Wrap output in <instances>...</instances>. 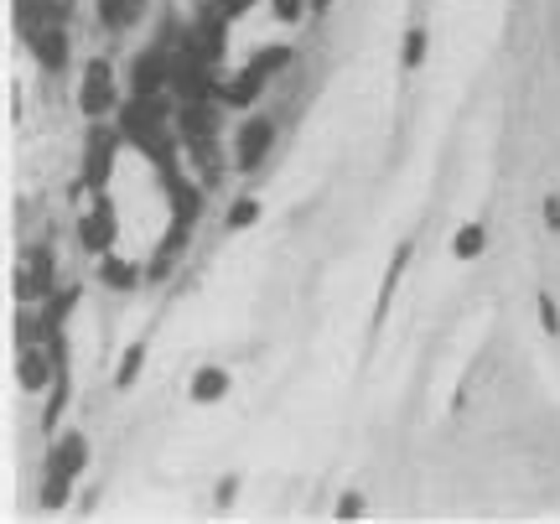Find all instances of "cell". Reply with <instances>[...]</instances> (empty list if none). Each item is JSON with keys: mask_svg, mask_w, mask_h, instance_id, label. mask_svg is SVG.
Masks as SVG:
<instances>
[{"mask_svg": "<svg viewBox=\"0 0 560 524\" xmlns=\"http://www.w3.org/2000/svg\"><path fill=\"white\" fill-rule=\"evenodd\" d=\"M166 79H172V63H166L161 52H141V58H135V68H130V83H135V94H156Z\"/></svg>", "mask_w": 560, "mask_h": 524, "instance_id": "9", "label": "cell"}, {"mask_svg": "<svg viewBox=\"0 0 560 524\" xmlns=\"http://www.w3.org/2000/svg\"><path fill=\"white\" fill-rule=\"evenodd\" d=\"M176 125H182V135H187V141H208L213 130H218V110H213L208 99H182Z\"/></svg>", "mask_w": 560, "mask_h": 524, "instance_id": "6", "label": "cell"}, {"mask_svg": "<svg viewBox=\"0 0 560 524\" xmlns=\"http://www.w3.org/2000/svg\"><path fill=\"white\" fill-rule=\"evenodd\" d=\"M79 104H83V114H89V120H104V110L114 104V73H110V63H104V58L83 68Z\"/></svg>", "mask_w": 560, "mask_h": 524, "instance_id": "2", "label": "cell"}, {"mask_svg": "<svg viewBox=\"0 0 560 524\" xmlns=\"http://www.w3.org/2000/svg\"><path fill=\"white\" fill-rule=\"evenodd\" d=\"M26 48L37 52V63H42V68H52V73H58V68L68 63V32H63V21L26 32Z\"/></svg>", "mask_w": 560, "mask_h": 524, "instance_id": "5", "label": "cell"}, {"mask_svg": "<svg viewBox=\"0 0 560 524\" xmlns=\"http://www.w3.org/2000/svg\"><path fill=\"white\" fill-rule=\"evenodd\" d=\"M48 353H52V348H48ZM48 353L37 348V343H26V348H21V358H16V374H21V384H26V390H42V384H48L52 364H58V358H52V364H48Z\"/></svg>", "mask_w": 560, "mask_h": 524, "instance_id": "10", "label": "cell"}, {"mask_svg": "<svg viewBox=\"0 0 560 524\" xmlns=\"http://www.w3.org/2000/svg\"><path fill=\"white\" fill-rule=\"evenodd\" d=\"M312 5H317V11H327V0H312Z\"/></svg>", "mask_w": 560, "mask_h": 524, "instance_id": "25", "label": "cell"}, {"mask_svg": "<svg viewBox=\"0 0 560 524\" xmlns=\"http://www.w3.org/2000/svg\"><path fill=\"white\" fill-rule=\"evenodd\" d=\"M544 223L560 234V192H550V198H544Z\"/></svg>", "mask_w": 560, "mask_h": 524, "instance_id": "22", "label": "cell"}, {"mask_svg": "<svg viewBox=\"0 0 560 524\" xmlns=\"http://www.w3.org/2000/svg\"><path fill=\"white\" fill-rule=\"evenodd\" d=\"M270 5H275V16H280V21H296V16H301V0H270Z\"/></svg>", "mask_w": 560, "mask_h": 524, "instance_id": "23", "label": "cell"}, {"mask_svg": "<svg viewBox=\"0 0 560 524\" xmlns=\"http://www.w3.org/2000/svg\"><path fill=\"white\" fill-rule=\"evenodd\" d=\"M120 135H125L120 125H99V120H94V130H89V151H83V182H89L94 192H104V182H110V172H114Z\"/></svg>", "mask_w": 560, "mask_h": 524, "instance_id": "1", "label": "cell"}, {"mask_svg": "<svg viewBox=\"0 0 560 524\" xmlns=\"http://www.w3.org/2000/svg\"><path fill=\"white\" fill-rule=\"evenodd\" d=\"M540 322H544V333H560V312L550 296H540Z\"/></svg>", "mask_w": 560, "mask_h": 524, "instance_id": "21", "label": "cell"}, {"mask_svg": "<svg viewBox=\"0 0 560 524\" xmlns=\"http://www.w3.org/2000/svg\"><path fill=\"white\" fill-rule=\"evenodd\" d=\"M420 58H426V32L416 27V32L405 37V68H420Z\"/></svg>", "mask_w": 560, "mask_h": 524, "instance_id": "19", "label": "cell"}, {"mask_svg": "<svg viewBox=\"0 0 560 524\" xmlns=\"http://www.w3.org/2000/svg\"><path fill=\"white\" fill-rule=\"evenodd\" d=\"M99 275H104V281H110L114 291H130V286H135V265H130V260H114V254H104Z\"/></svg>", "mask_w": 560, "mask_h": 524, "instance_id": "15", "label": "cell"}, {"mask_svg": "<svg viewBox=\"0 0 560 524\" xmlns=\"http://www.w3.org/2000/svg\"><path fill=\"white\" fill-rule=\"evenodd\" d=\"M83 250H94V254H110V244H114V208L99 198V208L83 219Z\"/></svg>", "mask_w": 560, "mask_h": 524, "instance_id": "8", "label": "cell"}, {"mask_svg": "<svg viewBox=\"0 0 560 524\" xmlns=\"http://www.w3.org/2000/svg\"><path fill=\"white\" fill-rule=\"evenodd\" d=\"M482 244H488L482 223H462V229H457V239H451V254H457V260H472V254H482Z\"/></svg>", "mask_w": 560, "mask_h": 524, "instance_id": "14", "label": "cell"}, {"mask_svg": "<svg viewBox=\"0 0 560 524\" xmlns=\"http://www.w3.org/2000/svg\"><path fill=\"white\" fill-rule=\"evenodd\" d=\"M218 395H228V374H224V369H197V380H193V400L213 405Z\"/></svg>", "mask_w": 560, "mask_h": 524, "instance_id": "13", "label": "cell"}, {"mask_svg": "<svg viewBox=\"0 0 560 524\" xmlns=\"http://www.w3.org/2000/svg\"><path fill=\"white\" fill-rule=\"evenodd\" d=\"M83 462H89V442H83V436H63V446L52 452V467H48V473H58V477H79Z\"/></svg>", "mask_w": 560, "mask_h": 524, "instance_id": "11", "label": "cell"}, {"mask_svg": "<svg viewBox=\"0 0 560 524\" xmlns=\"http://www.w3.org/2000/svg\"><path fill=\"white\" fill-rule=\"evenodd\" d=\"M141 358H145V348L135 343V348L125 353V364H120V390H125V384H135V374H141Z\"/></svg>", "mask_w": 560, "mask_h": 524, "instance_id": "20", "label": "cell"}, {"mask_svg": "<svg viewBox=\"0 0 560 524\" xmlns=\"http://www.w3.org/2000/svg\"><path fill=\"white\" fill-rule=\"evenodd\" d=\"M16 296L21 302H42V296H52V254L48 250L26 254V265H21V275H16Z\"/></svg>", "mask_w": 560, "mask_h": 524, "instance_id": "4", "label": "cell"}, {"mask_svg": "<svg viewBox=\"0 0 560 524\" xmlns=\"http://www.w3.org/2000/svg\"><path fill=\"white\" fill-rule=\"evenodd\" d=\"M265 79H270V73H265L259 63H249L234 83H224V89H218V99H224L228 110H249V104L259 99V89H265Z\"/></svg>", "mask_w": 560, "mask_h": 524, "instance_id": "7", "label": "cell"}, {"mask_svg": "<svg viewBox=\"0 0 560 524\" xmlns=\"http://www.w3.org/2000/svg\"><path fill=\"white\" fill-rule=\"evenodd\" d=\"M255 219H259V203H255V198H239V203L228 208V229H249Z\"/></svg>", "mask_w": 560, "mask_h": 524, "instance_id": "17", "label": "cell"}, {"mask_svg": "<svg viewBox=\"0 0 560 524\" xmlns=\"http://www.w3.org/2000/svg\"><path fill=\"white\" fill-rule=\"evenodd\" d=\"M358 508H364V498H358V493H348V498H343V504H337V519H353V514H358Z\"/></svg>", "mask_w": 560, "mask_h": 524, "instance_id": "24", "label": "cell"}, {"mask_svg": "<svg viewBox=\"0 0 560 524\" xmlns=\"http://www.w3.org/2000/svg\"><path fill=\"white\" fill-rule=\"evenodd\" d=\"M141 5H145V0H99V21L114 27V32H125L130 21L141 16Z\"/></svg>", "mask_w": 560, "mask_h": 524, "instance_id": "12", "label": "cell"}, {"mask_svg": "<svg viewBox=\"0 0 560 524\" xmlns=\"http://www.w3.org/2000/svg\"><path fill=\"white\" fill-rule=\"evenodd\" d=\"M255 63L265 68V73H280V68L291 63V48H265V52H255Z\"/></svg>", "mask_w": 560, "mask_h": 524, "instance_id": "18", "label": "cell"}, {"mask_svg": "<svg viewBox=\"0 0 560 524\" xmlns=\"http://www.w3.org/2000/svg\"><path fill=\"white\" fill-rule=\"evenodd\" d=\"M239 151H234V161H239L244 172H255L259 161L270 156V145H275V120H265V114H255V120H244L239 130Z\"/></svg>", "mask_w": 560, "mask_h": 524, "instance_id": "3", "label": "cell"}, {"mask_svg": "<svg viewBox=\"0 0 560 524\" xmlns=\"http://www.w3.org/2000/svg\"><path fill=\"white\" fill-rule=\"evenodd\" d=\"M79 302V291H58V296H52L48 302V322H42V327H48V333H58V322L68 317V306Z\"/></svg>", "mask_w": 560, "mask_h": 524, "instance_id": "16", "label": "cell"}]
</instances>
